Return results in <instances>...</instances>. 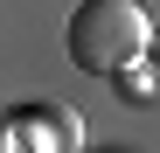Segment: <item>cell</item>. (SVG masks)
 Here are the masks:
<instances>
[{
  "mask_svg": "<svg viewBox=\"0 0 160 153\" xmlns=\"http://www.w3.org/2000/svg\"><path fill=\"white\" fill-rule=\"evenodd\" d=\"M146 35H153V21H146L139 0H77V14H70V28H63L70 63L91 70V76L132 70L139 49H146Z\"/></svg>",
  "mask_w": 160,
  "mask_h": 153,
  "instance_id": "6da1fadb",
  "label": "cell"
},
{
  "mask_svg": "<svg viewBox=\"0 0 160 153\" xmlns=\"http://www.w3.org/2000/svg\"><path fill=\"white\" fill-rule=\"evenodd\" d=\"M14 132L28 146H84V118H77L70 105H42V111H21Z\"/></svg>",
  "mask_w": 160,
  "mask_h": 153,
  "instance_id": "7a4b0ae2",
  "label": "cell"
},
{
  "mask_svg": "<svg viewBox=\"0 0 160 153\" xmlns=\"http://www.w3.org/2000/svg\"><path fill=\"white\" fill-rule=\"evenodd\" d=\"M139 56L153 63V84H160V35H146V49H139Z\"/></svg>",
  "mask_w": 160,
  "mask_h": 153,
  "instance_id": "3957f363",
  "label": "cell"
}]
</instances>
